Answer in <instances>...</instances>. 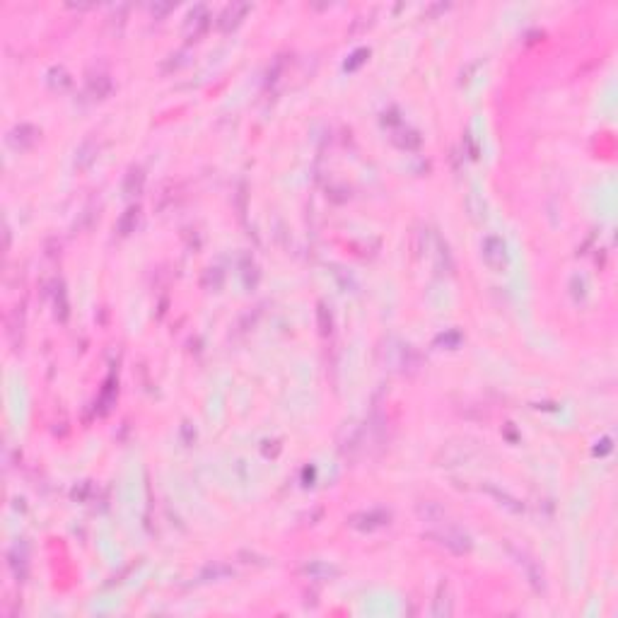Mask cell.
<instances>
[{
    "instance_id": "7a4b0ae2",
    "label": "cell",
    "mask_w": 618,
    "mask_h": 618,
    "mask_svg": "<svg viewBox=\"0 0 618 618\" xmlns=\"http://www.w3.org/2000/svg\"><path fill=\"white\" fill-rule=\"evenodd\" d=\"M483 251H481V254H483V261L488 266H493V268H500L502 264H505V259H507V251H505V242H502L500 237H488L483 242V247H481Z\"/></svg>"
},
{
    "instance_id": "3957f363",
    "label": "cell",
    "mask_w": 618,
    "mask_h": 618,
    "mask_svg": "<svg viewBox=\"0 0 618 618\" xmlns=\"http://www.w3.org/2000/svg\"><path fill=\"white\" fill-rule=\"evenodd\" d=\"M379 515H384V512H363V515H355V517H360V519H365V522H355L353 527H360V529H372V527H379L382 522H375V517H379Z\"/></svg>"
},
{
    "instance_id": "6da1fadb",
    "label": "cell",
    "mask_w": 618,
    "mask_h": 618,
    "mask_svg": "<svg viewBox=\"0 0 618 618\" xmlns=\"http://www.w3.org/2000/svg\"><path fill=\"white\" fill-rule=\"evenodd\" d=\"M433 539H437V544L447 546V549H452L454 553H464V551L471 549V544H469V536L464 532H459V529H445V532H433L430 534Z\"/></svg>"
}]
</instances>
